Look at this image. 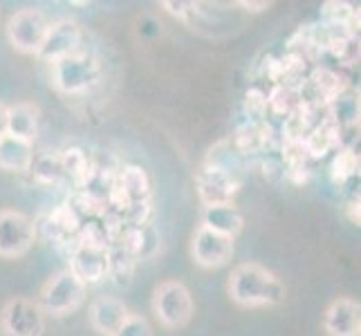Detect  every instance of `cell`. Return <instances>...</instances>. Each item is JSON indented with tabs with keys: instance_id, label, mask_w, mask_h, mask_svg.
<instances>
[{
	"instance_id": "18",
	"label": "cell",
	"mask_w": 361,
	"mask_h": 336,
	"mask_svg": "<svg viewBox=\"0 0 361 336\" xmlns=\"http://www.w3.org/2000/svg\"><path fill=\"white\" fill-rule=\"evenodd\" d=\"M135 273V258L123 251L121 247H108V278H113L115 285L126 287L133 282Z\"/></svg>"
},
{
	"instance_id": "15",
	"label": "cell",
	"mask_w": 361,
	"mask_h": 336,
	"mask_svg": "<svg viewBox=\"0 0 361 336\" xmlns=\"http://www.w3.org/2000/svg\"><path fill=\"white\" fill-rule=\"evenodd\" d=\"M115 191L123 197L128 209H140L151 204V180L140 166H126L119 173Z\"/></svg>"
},
{
	"instance_id": "19",
	"label": "cell",
	"mask_w": 361,
	"mask_h": 336,
	"mask_svg": "<svg viewBox=\"0 0 361 336\" xmlns=\"http://www.w3.org/2000/svg\"><path fill=\"white\" fill-rule=\"evenodd\" d=\"M30 170H32V175L39 180L41 184H56V182H61V180L66 178L61 155H52V153L34 157Z\"/></svg>"
},
{
	"instance_id": "22",
	"label": "cell",
	"mask_w": 361,
	"mask_h": 336,
	"mask_svg": "<svg viewBox=\"0 0 361 336\" xmlns=\"http://www.w3.org/2000/svg\"><path fill=\"white\" fill-rule=\"evenodd\" d=\"M357 170V157L350 151H341L332 161V178L334 182H345Z\"/></svg>"
},
{
	"instance_id": "8",
	"label": "cell",
	"mask_w": 361,
	"mask_h": 336,
	"mask_svg": "<svg viewBox=\"0 0 361 336\" xmlns=\"http://www.w3.org/2000/svg\"><path fill=\"white\" fill-rule=\"evenodd\" d=\"M81 27L70 18H59L54 23H49V30L45 34V41L39 49V56L45 63H56V61L72 56L79 52L81 47Z\"/></svg>"
},
{
	"instance_id": "1",
	"label": "cell",
	"mask_w": 361,
	"mask_h": 336,
	"mask_svg": "<svg viewBox=\"0 0 361 336\" xmlns=\"http://www.w3.org/2000/svg\"><path fill=\"white\" fill-rule=\"evenodd\" d=\"M229 298L240 307H276L285 301V285L274 271L258 263L235 265L227 280Z\"/></svg>"
},
{
	"instance_id": "17",
	"label": "cell",
	"mask_w": 361,
	"mask_h": 336,
	"mask_svg": "<svg viewBox=\"0 0 361 336\" xmlns=\"http://www.w3.org/2000/svg\"><path fill=\"white\" fill-rule=\"evenodd\" d=\"M34 161V148L30 142L11 135L0 137V168L7 173H27Z\"/></svg>"
},
{
	"instance_id": "23",
	"label": "cell",
	"mask_w": 361,
	"mask_h": 336,
	"mask_svg": "<svg viewBox=\"0 0 361 336\" xmlns=\"http://www.w3.org/2000/svg\"><path fill=\"white\" fill-rule=\"evenodd\" d=\"M323 16H326L334 27H337V25L345 27V25L355 18V9L345 3H326L323 5Z\"/></svg>"
},
{
	"instance_id": "21",
	"label": "cell",
	"mask_w": 361,
	"mask_h": 336,
	"mask_svg": "<svg viewBox=\"0 0 361 336\" xmlns=\"http://www.w3.org/2000/svg\"><path fill=\"white\" fill-rule=\"evenodd\" d=\"M113 336H153V328L142 314H130Z\"/></svg>"
},
{
	"instance_id": "24",
	"label": "cell",
	"mask_w": 361,
	"mask_h": 336,
	"mask_svg": "<svg viewBox=\"0 0 361 336\" xmlns=\"http://www.w3.org/2000/svg\"><path fill=\"white\" fill-rule=\"evenodd\" d=\"M164 7L171 11L173 16H180V18H186V11H189L193 5L191 3H164Z\"/></svg>"
},
{
	"instance_id": "10",
	"label": "cell",
	"mask_w": 361,
	"mask_h": 336,
	"mask_svg": "<svg viewBox=\"0 0 361 336\" xmlns=\"http://www.w3.org/2000/svg\"><path fill=\"white\" fill-rule=\"evenodd\" d=\"M85 287L108 278V247L77 242L70 251V267Z\"/></svg>"
},
{
	"instance_id": "3",
	"label": "cell",
	"mask_w": 361,
	"mask_h": 336,
	"mask_svg": "<svg viewBox=\"0 0 361 336\" xmlns=\"http://www.w3.org/2000/svg\"><path fill=\"white\" fill-rule=\"evenodd\" d=\"M151 305L159 325L166 330H182L184 325H189L195 312L193 296L182 280L159 282L153 290Z\"/></svg>"
},
{
	"instance_id": "25",
	"label": "cell",
	"mask_w": 361,
	"mask_h": 336,
	"mask_svg": "<svg viewBox=\"0 0 361 336\" xmlns=\"http://www.w3.org/2000/svg\"><path fill=\"white\" fill-rule=\"evenodd\" d=\"M7 135V106L0 104V137Z\"/></svg>"
},
{
	"instance_id": "12",
	"label": "cell",
	"mask_w": 361,
	"mask_h": 336,
	"mask_svg": "<svg viewBox=\"0 0 361 336\" xmlns=\"http://www.w3.org/2000/svg\"><path fill=\"white\" fill-rule=\"evenodd\" d=\"M323 332L328 336H359L361 305L355 298H334L323 312Z\"/></svg>"
},
{
	"instance_id": "9",
	"label": "cell",
	"mask_w": 361,
	"mask_h": 336,
	"mask_svg": "<svg viewBox=\"0 0 361 336\" xmlns=\"http://www.w3.org/2000/svg\"><path fill=\"white\" fill-rule=\"evenodd\" d=\"M191 258L197 267L202 269H218L225 267L233 256V240L204 227H197L191 238Z\"/></svg>"
},
{
	"instance_id": "11",
	"label": "cell",
	"mask_w": 361,
	"mask_h": 336,
	"mask_svg": "<svg viewBox=\"0 0 361 336\" xmlns=\"http://www.w3.org/2000/svg\"><path fill=\"white\" fill-rule=\"evenodd\" d=\"M240 182L235 180L233 170L216 164V161H207L202 170L197 173V191L204 204L214 202H231V197L238 193Z\"/></svg>"
},
{
	"instance_id": "6",
	"label": "cell",
	"mask_w": 361,
	"mask_h": 336,
	"mask_svg": "<svg viewBox=\"0 0 361 336\" xmlns=\"http://www.w3.org/2000/svg\"><path fill=\"white\" fill-rule=\"evenodd\" d=\"M36 240H39V233L30 216L14 209L0 211V258H23Z\"/></svg>"
},
{
	"instance_id": "14",
	"label": "cell",
	"mask_w": 361,
	"mask_h": 336,
	"mask_svg": "<svg viewBox=\"0 0 361 336\" xmlns=\"http://www.w3.org/2000/svg\"><path fill=\"white\" fill-rule=\"evenodd\" d=\"M245 218L240 213V209L233 202H214V204H204L202 209V224L200 227L216 231L220 235H227V238L235 240V235L243 231Z\"/></svg>"
},
{
	"instance_id": "5",
	"label": "cell",
	"mask_w": 361,
	"mask_h": 336,
	"mask_svg": "<svg viewBox=\"0 0 361 336\" xmlns=\"http://www.w3.org/2000/svg\"><path fill=\"white\" fill-rule=\"evenodd\" d=\"M47 30L49 18L45 16V11L36 7H23L16 14H11L7 23V39L16 52L36 56L45 41Z\"/></svg>"
},
{
	"instance_id": "4",
	"label": "cell",
	"mask_w": 361,
	"mask_h": 336,
	"mask_svg": "<svg viewBox=\"0 0 361 336\" xmlns=\"http://www.w3.org/2000/svg\"><path fill=\"white\" fill-rule=\"evenodd\" d=\"M102 79V66L90 54H72L52 63V83L63 94H83Z\"/></svg>"
},
{
	"instance_id": "7",
	"label": "cell",
	"mask_w": 361,
	"mask_h": 336,
	"mask_svg": "<svg viewBox=\"0 0 361 336\" xmlns=\"http://www.w3.org/2000/svg\"><path fill=\"white\" fill-rule=\"evenodd\" d=\"M0 330L7 336H43L45 314L36 301L14 296L0 309Z\"/></svg>"
},
{
	"instance_id": "13",
	"label": "cell",
	"mask_w": 361,
	"mask_h": 336,
	"mask_svg": "<svg viewBox=\"0 0 361 336\" xmlns=\"http://www.w3.org/2000/svg\"><path fill=\"white\" fill-rule=\"evenodd\" d=\"M130 314L133 312L128 309V305L119 301L117 296H97L88 307L90 325L102 336H113Z\"/></svg>"
},
{
	"instance_id": "2",
	"label": "cell",
	"mask_w": 361,
	"mask_h": 336,
	"mask_svg": "<svg viewBox=\"0 0 361 336\" xmlns=\"http://www.w3.org/2000/svg\"><path fill=\"white\" fill-rule=\"evenodd\" d=\"M85 294H88V287L66 267L52 273L43 282L36 303H39L45 316L63 318L68 314H74L85 303Z\"/></svg>"
},
{
	"instance_id": "20",
	"label": "cell",
	"mask_w": 361,
	"mask_h": 336,
	"mask_svg": "<svg viewBox=\"0 0 361 336\" xmlns=\"http://www.w3.org/2000/svg\"><path fill=\"white\" fill-rule=\"evenodd\" d=\"M61 161H63L66 175L81 178L85 175V170H88V157H85V153L79 151V148H68V151H63L61 153Z\"/></svg>"
},
{
	"instance_id": "16",
	"label": "cell",
	"mask_w": 361,
	"mask_h": 336,
	"mask_svg": "<svg viewBox=\"0 0 361 336\" xmlns=\"http://www.w3.org/2000/svg\"><path fill=\"white\" fill-rule=\"evenodd\" d=\"M39 123H41V110L36 104L18 101L7 106V135L34 144L36 135H39Z\"/></svg>"
}]
</instances>
